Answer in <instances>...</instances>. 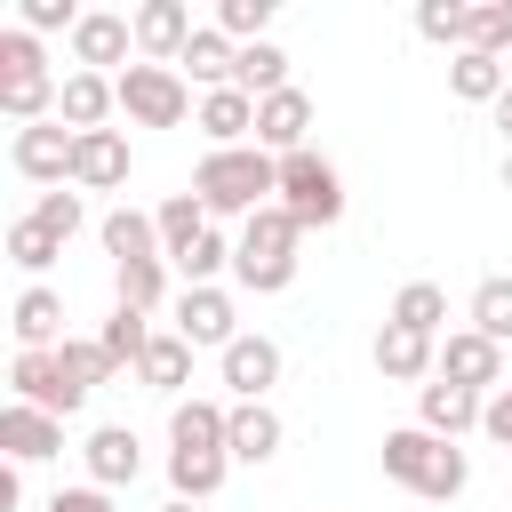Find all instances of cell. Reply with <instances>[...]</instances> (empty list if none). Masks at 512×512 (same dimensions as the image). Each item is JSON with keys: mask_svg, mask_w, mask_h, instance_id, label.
<instances>
[{"mask_svg": "<svg viewBox=\"0 0 512 512\" xmlns=\"http://www.w3.org/2000/svg\"><path fill=\"white\" fill-rule=\"evenodd\" d=\"M192 192H200V208L208 216H256V208H272V192H280V160L264 152V144H232V152H208L200 168H192Z\"/></svg>", "mask_w": 512, "mask_h": 512, "instance_id": "cell-1", "label": "cell"}, {"mask_svg": "<svg viewBox=\"0 0 512 512\" xmlns=\"http://www.w3.org/2000/svg\"><path fill=\"white\" fill-rule=\"evenodd\" d=\"M296 240H304V224L272 200V208H256L248 224H240V240H232V280L248 288V296H280L288 280H296Z\"/></svg>", "mask_w": 512, "mask_h": 512, "instance_id": "cell-2", "label": "cell"}, {"mask_svg": "<svg viewBox=\"0 0 512 512\" xmlns=\"http://www.w3.org/2000/svg\"><path fill=\"white\" fill-rule=\"evenodd\" d=\"M384 472H392L400 488L432 496V504L464 496V480H472L464 448H456V440H440V432H424V424H400V432H384Z\"/></svg>", "mask_w": 512, "mask_h": 512, "instance_id": "cell-3", "label": "cell"}, {"mask_svg": "<svg viewBox=\"0 0 512 512\" xmlns=\"http://www.w3.org/2000/svg\"><path fill=\"white\" fill-rule=\"evenodd\" d=\"M56 72H48V48H40V32H24V24H8L0 32V112L16 120V128H40V120H56Z\"/></svg>", "mask_w": 512, "mask_h": 512, "instance_id": "cell-4", "label": "cell"}, {"mask_svg": "<svg viewBox=\"0 0 512 512\" xmlns=\"http://www.w3.org/2000/svg\"><path fill=\"white\" fill-rule=\"evenodd\" d=\"M112 88H120V112H128L136 128H176V120L192 112V88H184L176 64H128V72H112ZM192 120H200V112H192Z\"/></svg>", "mask_w": 512, "mask_h": 512, "instance_id": "cell-5", "label": "cell"}, {"mask_svg": "<svg viewBox=\"0 0 512 512\" xmlns=\"http://www.w3.org/2000/svg\"><path fill=\"white\" fill-rule=\"evenodd\" d=\"M280 208H288L304 232H312V224H336V216H344V176L304 144V152L280 160Z\"/></svg>", "mask_w": 512, "mask_h": 512, "instance_id": "cell-6", "label": "cell"}, {"mask_svg": "<svg viewBox=\"0 0 512 512\" xmlns=\"http://www.w3.org/2000/svg\"><path fill=\"white\" fill-rule=\"evenodd\" d=\"M72 152H80V136L64 128V120H40V128H16V144H8V160H16V176L24 184H72Z\"/></svg>", "mask_w": 512, "mask_h": 512, "instance_id": "cell-7", "label": "cell"}, {"mask_svg": "<svg viewBox=\"0 0 512 512\" xmlns=\"http://www.w3.org/2000/svg\"><path fill=\"white\" fill-rule=\"evenodd\" d=\"M176 336H184L192 352H224V344H240L248 328H240V312H232L224 288H184V296H176Z\"/></svg>", "mask_w": 512, "mask_h": 512, "instance_id": "cell-8", "label": "cell"}, {"mask_svg": "<svg viewBox=\"0 0 512 512\" xmlns=\"http://www.w3.org/2000/svg\"><path fill=\"white\" fill-rule=\"evenodd\" d=\"M432 376H448V384H464V392H496L504 384V344H488L480 328H456V336H440V368Z\"/></svg>", "mask_w": 512, "mask_h": 512, "instance_id": "cell-9", "label": "cell"}, {"mask_svg": "<svg viewBox=\"0 0 512 512\" xmlns=\"http://www.w3.org/2000/svg\"><path fill=\"white\" fill-rule=\"evenodd\" d=\"M192 8L184 0H144L136 8V56L144 64H184V48H192Z\"/></svg>", "mask_w": 512, "mask_h": 512, "instance_id": "cell-10", "label": "cell"}, {"mask_svg": "<svg viewBox=\"0 0 512 512\" xmlns=\"http://www.w3.org/2000/svg\"><path fill=\"white\" fill-rule=\"evenodd\" d=\"M128 48H136V16H112V8H88L80 32H72V64L80 72H104V64L128 72Z\"/></svg>", "mask_w": 512, "mask_h": 512, "instance_id": "cell-11", "label": "cell"}, {"mask_svg": "<svg viewBox=\"0 0 512 512\" xmlns=\"http://www.w3.org/2000/svg\"><path fill=\"white\" fill-rule=\"evenodd\" d=\"M112 112H120V88H112L104 72H64V88H56V120H64L72 136H96Z\"/></svg>", "mask_w": 512, "mask_h": 512, "instance_id": "cell-12", "label": "cell"}, {"mask_svg": "<svg viewBox=\"0 0 512 512\" xmlns=\"http://www.w3.org/2000/svg\"><path fill=\"white\" fill-rule=\"evenodd\" d=\"M304 136H312V96H304V88H280V96L256 104V144H264L272 160L304 152Z\"/></svg>", "mask_w": 512, "mask_h": 512, "instance_id": "cell-13", "label": "cell"}, {"mask_svg": "<svg viewBox=\"0 0 512 512\" xmlns=\"http://www.w3.org/2000/svg\"><path fill=\"white\" fill-rule=\"evenodd\" d=\"M216 360H224V392H232V400H264V392L280 384V344H272V336H240V344H224Z\"/></svg>", "mask_w": 512, "mask_h": 512, "instance_id": "cell-14", "label": "cell"}, {"mask_svg": "<svg viewBox=\"0 0 512 512\" xmlns=\"http://www.w3.org/2000/svg\"><path fill=\"white\" fill-rule=\"evenodd\" d=\"M80 456H88V488H128V480L144 472V440H136L128 424H96Z\"/></svg>", "mask_w": 512, "mask_h": 512, "instance_id": "cell-15", "label": "cell"}, {"mask_svg": "<svg viewBox=\"0 0 512 512\" xmlns=\"http://www.w3.org/2000/svg\"><path fill=\"white\" fill-rule=\"evenodd\" d=\"M192 128L208 136V152L256 144V96H248V88H216V96H200V120H192Z\"/></svg>", "mask_w": 512, "mask_h": 512, "instance_id": "cell-16", "label": "cell"}, {"mask_svg": "<svg viewBox=\"0 0 512 512\" xmlns=\"http://www.w3.org/2000/svg\"><path fill=\"white\" fill-rule=\"evenodd\" d=\"M432 368H440V336H416V328H392V320H384V336H376V376H392V384H432Z\"/></svg>", "mask_w": 512, "mask_h": 512, "instance_id": "cell-17", "label": "cell"}, {"mask_svg": "<svg viewBox=\"0 0 512 512\" xmlns=\"http://www.w3.org/2000/svg\"><path fill=\"white\" fill-rule=\"evenodd\" d=\"M8 384H16V400H24V408H48V416H80V400H72V384H64V368H56V352H16Z\"/></svg>", "mask_w": 512, "mask_h": 512, "instance_id": "cell-18", "label": "cell"}, {"mask_svg": "<svg viewBox=\"0 0 512 512\" xmlns=\"http://www.w3.org/2000/svg\"><path fill=\"white\" fill-rule=\"evenodd\" d=\"M480 392H464V384H448V376H432V384H416V424L424 432H440V440H456V432H472L480 424Z\"/></svg>", "mask_w": 512, "mask_h": 512, "instance_id": "cell-19", "label": "cell"}, {"mask_svg": "<svg viewBox=\"0 0 512 512\" xmlns=\"http://www.w3.org/2000/svg\"><path fill=\"white\" fill-rule=\"evenodd\" d=\"M0 448H8V464H40V456H64V416H48V408H8L0 416Z\"/></svg>", "mask_w": 512, "mask_h": 512, "instance_id": "cell-20", "label": "cell"}, {"mask_svg": "<svg viewBox=\"0 0 512 512\" xmlns=\"http://www.w3.org/2000/svg\"><path fill=\"white\" fill-rule=\"evenodd\" d=\"M72 184H80V192H120V184H128V136H120V128L80 136V152H72Z\"/></svg>", "mask_w": 512, "mask_h": 512, "instance_id": "cell-21", "label": "cell"}, {"mask_svg": "<svg viewBox=\"0 0 512 512\" xmlns=\"http://www.w3.org/2000/svg\"><path fill=\"white\" fill-rule=\"evenodd\" d=\"M8 328H16L24 352H56V344H64V296H56L48 280H32V288L16 296V312H8Z\"/></svg>", "mask_w": 512, "mask_h": 512, "instance_id": "cell-22", "label": "cell"}, {"mask_svg": "<svg viewBox=\"0 0 512 512\" xmlns=\"http://www.w3.org/2000/svg\"><path fill=\"white\" fill-rule=\"evenodd\" d=\"M168 448H224L232 456V408L224 400H176L168 408Z\"/></svg>", "mask_w": 512, "mask_h": 512, "instance_id": "cell-23", "label": "cell"}, {"mask_svg": "<svg viewBox=\"0 0 512 512\" xmlns=\"http://www.w3.org/2000/svg\"><path fill=\"white\" fill-rule=\"evenodd\" d=\"M288 440V424L272 416V400H232V464H272Z\"/></svg>", "mask_w": 512, "mask_h": 512, "instance_id": "cell-24", "label": "cell"}, {"mask_svg": "<svg viewBox=\"0 0 512 512\" xmlns=\"http://www.w3.org/2000/svg\"><path fill=\"white\" fill-rule=\"evenodd\" d=\"M224 472H232L224 448H168V488H176L184 504H208V496L224 488Z\"/></svg>", "mask_w": 512, "mask_h": 512, "instance_id": "cell-25", "label": "cell"}, {"mask_svg": "<svg viewBox=\"0 0 512 512\" xmlns=\"http://www.w3.org/2000/svg\"><path fill=\"white\" fill-rule=\"evenodd\" d=\"M176 72H192V80H200V88H208V96H216V88H232V80H240V48H232V40H224V32H216V24H200V32H192V48H184V64H176Z\"/></svg>", "mask_w": 512, "mask_h": 512, "instance_id": "cell-26", "label": "cell"}, {"mask_svg": "<svg viewBox=\"0 0 512 512\" xmlns=\"http://www.w3.org/2000/svg\"><path fill=\"white\" fill-rule=\"evenodd\" d=\"M96 232H104L112 264H144V256H160V224H152L144 208H128V200H120V208H104V224H96Z\"/></svg>", "mask_w": 512, "mask_h": 512, "instance_id": "cell-27", "label": "cell"}, {"mask_svg": "<svg viewBox=\"0 0 512 512\" xmlns=\"http://www.w3.org/2000/svg\"><path fill=\"white\" fill-rule=\"evenodd\" d=\"M136 376H144V392H168V400H184V384H192V344H184L176 328H160V336H152V352L136 360Z\"/></svg>", "mask_w": 512, "mask_h": 512, "instance_id": "cell-28", "label": "cell"}, {"mask_svg": "<svg viewBox=\"0 0 512 512\" xmlns=\"http://www.w3.org/2000/svg\"><path fill=\"white\" fill-rule=\"evenodd\" d=\"M152 224H160V256H168V264H176L200 232H216V224H208V208H200V192H168V200L152 208Z\"/></svg>", "mask_w": 512, "mask_h": 512, "instance_id": "cell-29", "label": "cell"}, {"mask_svg": "<svg viewBox=\"0 0 512 512\" xmlns=\"http://www.w3.org/2000/svg\"><path fill=\"white\" fill-rule=\"evenodd\" d=\"M448 88H456L464 104H496V96L512 88V64H504V56H480V48H464V56L448 64Z\"/></svg>", "mask_w": 512, "mask_h": 512, "instance_id": "cell-30", "label": "cell"}, {"mask_svg": "<svg viewBox=\"0 0 512 512\" xmlns=\"http://www.w3.org/2000/svg\"><path fill=\"white\" fill-rule=\"evenodd\" d=\"M56 368H64V384H72V400L88 408V392L112 376V352H104L96 336H64V344H56Z\"/></svg>", "mask_w": 512, "mask_h": 512, "instance_id": "cell-31", "label": "cell"}, {"mask_svg": "<svg viewBox=\"0 0 512 512\" xmlns=\"http://www.w3.org/2000/svg\"><path fill=\"white\" fill-rule=\"evenodd\" d=\"M112 296H120L128 312H160V296H168V256H144V264H112Z\"/></svg>", "mask_w": 512, "mask_h": 512, "instance_id": "cell-32", "label": "cell"}, {"mask_svg": "<svg viewBox=\"0 0 512 512\" xmlns=\"http://www.w3.org/2000/svg\"><path fill=\"white\" fill-rule=\"evenodd\" d=\"M232 88H248L256 104H264V96H280V88H288V48H280V40L240 48V80H232Z\"/></svg>", "mask_w": 512, "mask_h": 512, "instance_id": "cell-33", "label": "cell"}, {"mask_svg": "<svg viewBox=\"0 0 512 512\" xmlns=\"http://www.w3.org/2000/svg\"><path fill=\"white\" fill-rule=\"evenodd\" d=\"M152 312H128V304H112V320L96 328V344L112 352V368H136L144 352H152V328H144Z\"/></svg>", "mask_w": 512, "mask_h": 512, "instance_id": "cell-34", "label": "cell"}, {"mask_svg": "<svg viewBox=\"0 0 512 512\" xmlns=\"http://www.w3.org/2000/svg\"><path fill=\"white\" fill-rule=\"evenodd\" d=\"M440 320H448V296H440L432 280H408V288L392 296V328H416V336H440Z\"/></svg>", "mask_w": 512, "mask_h": 512, "instance_id": "cell-35", "label": "cell"}, {"mask_svg": "<svg viewBox=\"0 0 512 512\" xmlns=\"http://www.w3.org/2000/svg\"><path fill=\"white\" fill-rule=\"evenodd\" d=\"M472 328H480L488 344H512V280H504V272H488V280L472 288Z\"/></svg>", "mask_w": 512, "mask_h": 512, "instance_id": "cell-36", "label": "cell"}, {"mask_svg": "<svg viewBox=\"0 0 512 512\" xmlns=\"http://www.w3.org/2000/svg\"><path fill=\"white\" fill-rule=\"evenodd\" d=\"M56 256H64V240H56V232H40L32 216H16V224H8V264H16V272H32V280H40Z\"/></svg>", "mask_w": 512, "mask_h": 512, "instance_id": "cell-37", "label": "cell"}, {"mask_svg": "<svg viewBox=\"0 0 512 512\" xmlns=\"http://www.w3.org/2000/svg\"><path fill=\"white\" fill-rule=\"evenodd\" d=\"M216 32H224L232 48H256V40L272 32V0H216Z\"/></svg>", "mask_w": 512, "mask_h": 512, "instance_id": "cell-38", "label": "cell"}, {"mask_svg": "<svg viewBox=\"0 0 512 512\" xmlns=\"http://www.w3.org/2000/svg\"><path fill=\"white\" fill-rule=\"evenodd\" d=\"M232 264V240L224 232H200L184 256H176V272H184V288H216V272Z\"/></svg>", "mask_w": 512, "mask_h": 512, "instance_id": "cell-39", "label": "cell"}, {"mask_svg": "<svg viewBox=\"0 0 512 512\" xmlns=\"http://www.w3.org/2000/svg\"><path fill=\"white\" fill-rule=\"evenodd\" d=\"M32 224H40V232H56V240H72V232L88 224V208H80V192H64V184H56V192H40V200H32Z\"/></svg>", "mask_w": 512, "mask_h": 512, "instance_id": "cell-40", "label": "cell"}, {"mask_svg": "<svg viewBox=\"0 0 512 512\" xmlns=\"http://www.w3.org/2000/svg\"><path fill=\"white\" fill-rule=\"evenodd\" d=\"M416 32L464 56V32H472V8H440V0H424V8H416Z\"/></svg>", "mask_w": 512, "mask_h": 512, "instance_id": "cell-41", "label": "cell"}, {"mask_svg": "<svg viewBox=\"0 0 512 512\" xmlns=\"http://www.w3.org/2000/svg\"><path fill=\"white\" fill-rule=\"evenodd\" d=\"M80 16H88V8H72V0H24V8H16L24 32H80Z\"/></svg>", "mask_w": 512, "mask_h": 512, "instance_id": "cell-42", "label": "cell"}, {"mask_svg": "<svg viewBox=\"0 0 512 512\" xmlns=\"http://www.w3.org/2000/svg\"><path fill=\"white\" fill-rule=\"evenodd\" d=\"M480 432H488L496 448H512V384H496V392H488V408H480Z\"/></svg>", "mask_w": 512, "mask_h": 512, "instance_id": "cell-43", "label": "cell"}, {"mask_svg": "<svg viewBox=\"0 0 512 512\" xmlns=\"http://www.w3.org/2000/svg\"><path fill=\"white\" fill-rule=\"evenodd\" d=\"M48 512H112V488H56Z\"/></svg>", "mask_w": 512, "mask_h": 512, "instance_id": "cell-44", "label": "cell"}, {"mask_svg": "<svg viewBox=\"0 0 512 512\" xmlns=\"http://www.w3.org/2000/svg\"><path fill=\"white\" fill-rule=\"evenodd\" d=\"M496 128H504V152H512V88L496 96Z\"/></svg>", "mask_w": 512, "mask_h": 512, "instance_id": "cell-45", "label": "cell"}, {"mask_svg": "<svg viewBox=\"0 0 512 512\" xmlns=\"http://www.w3.org/2000/svg\"><path fill=\"white\" fill-rule=\"evenodd\" d=\"M160 512H200V504H184V496H168V504H160Z\"/></svg>", "mask_w": 512, "mask_h": 512, "instance_id": "cell-46", "label": "cell"}, {"mask_svg": "<svg viewBox=\"0 0 512 512\" xmlns=\"http://www.w3.org/2000/svg\"><path fill=\"white\" fill-rule=\"evenodd\" d=\"M504 192H512V152H504Z\"/></svg>", "mask_w": 512, "mask_h": 512, "instance_id": "cell-47", "label": "cell"}]
</instances>
